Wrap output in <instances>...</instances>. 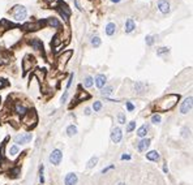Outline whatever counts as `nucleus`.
Instances as JSON below:
<instances>
[{
	"label": "nucleus",
	"instance_id": "1",
	"mask_svg": "<svg viewBox=\"0 0 193 185\" xmlns=\"http://www.w3.org/2000/svg\"><path fill=\"white\" fill-rule=\"evenodd\" d=\"M179 102V95L176 94H170L167 97H164L162 101H159V103L157 104V107L160 111H169V110L174 108L175 104Z\"/></svg>",
	"mask_w": 193,
	"mask_h": 185
},
{
	"label": "nucleus",
	"instance_id": "2",
	"mask_svg": "<svg viewBox=\"0 0 193 185\" xmlns=\"http://www.w3.org/2000/svg\"><path fill=\"white\" fill-rule=\"evenodd\" d=\"M62 159H63V152L60 151V150H53L51 154H50V162L52 163V164H55V166H58L60 162H62Z\"/></svg>",
	"mask_w": 193,
	"mask_h": 185
},
{
	"label": "nucleus",
	"instance_id": "3",
	"mask_svg": "<svg viewBox=\"0 0 193 185\" xmlns=\"http://www.w3.org/2000/svg\"><path fill=\"white\" fill-rule=\"evenodd\" d=\"M72 56V51H67V52H64V54L60 56L59 60H58V67H59V69H64V67H65V64L67 61L69 60V58Z\"/></svg>",
	"mask_w": 193,
	"mask_h": 185
},
{
	"label": "nucleus",
	"instance_id": "4",
	"mask_svg": "<svg viewBox=\"0 0 193 185\" xmlns=\"http://www.w3.org/2000/svg\"><path fill=\"white\" fill-rule=\"evenodd\" d=\"M45 25V21H37V22H30V24H25L24 25V29L27 31H34L38 30L39 27H42Z\"/></svg>",
	"mask_w": 193,
	"mask_h": 185
},
{
	"label": "nucleus",
	"instance_id": "5",
	"mask_svg": "<svg viewBox=\"0 0 193 185\" xmlns=\"http://www.w3.org/2000/svg\"><path fill=\"white\" fill-rule=\"evenodd\" d=\"M27 115L24 117V123L26 124L27 127H30V125H34L35 121H37V115H35V112L34 111H30V112H26Z\"/></svg>",
	"mask_w": 193,
	"mask_h": 185
},
{
	"label": "nucleus",
	"instance_id": "6",
	"mask_svg": "<svg viewBox=\"0 0 193 185\" xmlns=\"http://www.w3.org/2000/svg\"><path fill=\"white\" fill-rule=\"evenodd\" d=\"M15 141H16V144H19V145H24V144H27V142H30V141H31V133L19 134V136H16Z\"/></svg>",
	"mask_w": 193,
	"mask_h": 185
},
{
	"label": "nucleus",
	"instance_id": "7",
	"mask_svg": "<svg viewBox=\"0 0 193 185\" xmlns=\"http://www.w3.org/2000/svg\"><path fill=\"white\" fill-rule=\"evenodd\" d=\"M16 13H15V20L16 21H21V20H24L25 17H26V9L24 8V7H21V5H16Z\"/></svg>",
	"mask_w": 193,
	"mask_h": 185
},
{
	"label": "nucleus",
	"instance_id": "8",
	"mask_svg": "<svg viewBox=\"0 0 193 185\" xmlns=\"http://www.w3.org/2000/svg\"><path fill=\"white\" fill-rule=\"evenodd\" d=\"M121 137H123V132H121L120 128H114L111 133V141L114 144H117V142L121 141Z\"/></svg>",
	"mask_w": 193,
	"mask_h": 185
},
{
	"label": "nucleus",
	"instance_id": "9",
	"mask_svg": "<svg viewBox=\"0 0 193 185\" xmlns=\"http://www.w3.org/2000/svg\"><path fill=\"white\" fill-rule=\"evenodd\" d=\"M191 110H192V97H189L183 102V104H181V107H180V112L185 115V113H188Z\"/></svg>",
	"mask_w": 193,
	"mask_h": 185
},
{
	"label": "nucleus",
	"instance_id": "10",
	"mask_svg": "<svg viewBox=\"0 0 193 185\" xmlns=\"http://www.w3.org/2000/svg\"><path fill=\"white\" fill-rule=\"evenodd\" d=\"M149 146H150V140L149 138H144V140H141L137 144V149H138V151H141V152L146 151V149H148Z\"/></svg>",
	"mask_w": 193,
	"mask_h": 185
},
{
	"label": "nucleus",
	"instance_id": "11",
	"mask_svg": "<svg viewBox=\"0 0 193 185\" xmlns=\"http://www.w3.org/2000/svg\"><path fill=\"white\" fill-rule=\"evenodd\" d=\"M158 8L163 15H166V13L170 12V4L167 1H164V0H160V1L158 3Z\"/></svg>",
	"mask_w": 193,
	"mask_h": 185
},
{
	"label": "nucleus",
	"instance_id": "12",
	"mask_svg": "<svg viewBox=\"0 0 193 185\" xmlns=\"http://www.w3.org/2000/svg\"><path fill=\"white\" fill-rule=\"evenodd\" d=\"M65 185H74L77 184V176L76 173H68V175L65 176Z\"/></svg>",
	"mask_w": 193,
	"mask_h": 185
},
{
	"label": "nucleus",
	"instance_id": "13",
	"mask_svg": "<svg viewBox=\"0 0 193 185\" xmlns=\"http://www.w3.org/2000/svg\"><path fill=\"white\" fill-rule=\"evenodd\" d=\"M95 85L96 87L99 89H103L106 85V76H103V74H98V76L95 77Z\"/></svg>",
	"mask_w": 193,
	"mask_h": 185
},
{
	"label": "nucleus",
	"instance_id": "14",
	"mask_svg": "<svg viewBox=\"0 0 193 185\" xmlns=\"http://www.w3.org/2000/svg\"><path fill=\"white\" fill-rule=\"evenodd\" d=\"M146 158L149 159V161H151V162H157V161H159V154H158V151H155V150H153V151H149L148 154H146Z\"/></svg>",
	"mask_w": 193,
	"mask_h": 185
},
{
	"label": "nucleus",
	"instance_id": "15",
	"mask_svg": "<svg viewBox=\"0 0 193 185\" xmlns=\"http://www.w3.org/2000/svg\"><path fill=\"white\" fill-rule=\"evenodd\" d=\"M30 44L33 46L35 50H38V51L43 52V44H42L41 41H38V39H33V41H30Z\"/></svg>",
	"mask_w": 193,
	"mask_h": 185
},
{
	"label": "nucleus",
	"instance_id": "16",
	"mask_svg": "<svg viewBox=\"0 0 193 185\" xmlns=\"http://www.w3.org/2000/svg\"><path fill=\"white\" fill-rule=\"evenodd\" d=\"M115 30H116V25L114 24V22H110V24L106 26V34H107V35H114Z\"/></svg>",
	"mask_w": 193,
	"mask_h": 185
},
{
	"label": "nucleus",
	"instance_id": "17",
	"mask_svg": "<svg viewBox=\"0 0 193 185\" xmlns=\"http://www.w3.org/2000/svg\"><path fill=\"white\" fill-rule=\"evenodd\" d=\"M67 134L69 137L76 136V134H77V127L76 125H69V127L67 128Z\"/></svg>",
	"mask_w": 193,
	"mask_h": 185
},
{
	"label": "nucleus",
	"instance_id": "18",
	"mask_svg": "<svg viewBox=\"0 0 193 185\" xmlns=\"http://www.w3.org/2000/svg\"><path fill=\"white\" fill-rule=\"evenodd\" d=\"M148 129H149L148 125H142L140 129L137 130V136L138 137H142V138L146 137V134H148Z\"/></svg>",
	"mask_w": 193,
	"mask_h": 185
},
{
	"label": "nucleus",
	"instance_id": "19",
	"mask_svg": "<svg viewBox=\"0 0 193 185\" xmlns=\"http://www.w3.org/2000/svg\"><path fill=\"white\" fill-rule=\"evenodd\" d=\"M22 64H24V70L26 72V70H29V69H30L31 64H33V60H29V56H26V58L24 59Z\"/></svg>",
	"mask_w": 193,
	"mask_h": 185
},
{
	"label": "nucleus",
	"instance_id": "20",
	"mask_svg": "<svg viewBox=\"0 0 193 185\" xmlns=\"http://www.w3.org/2000/svg\"><path fill=\"white\" fill-rule=\"evenodd\" d=\"M134 22L132 20H127V24H125V33H131L132 30L134 29Z\"/></svg>",
	"mask_w": 193,
	"mask_h": 185
},
{
	"label": "nucleus",
	"instance_id": "21",
	"mask_svg": "<svg viewBox=\"0 0 193 185\" xmlns=\"http://www.w3.org/2000/svg\"><path fill=\"white\" fill-rule=\"evenodd\" d=\"M16 112L20 113L21 116H25V115H26V108H25L24 106H21L20 103H19V104H16Z\"/></svg>",
	"mask_w": 193,
	"mask_h": 185
},
{
	"label": "nucleus",
	"instance_id": "22",
	"mask_svg": "<svg viewBox=\"0 0 193 185\" xmlns=\"http://www.w3.org/2000/svg\"><path fill=\"white\" fill-rule=\"evenodd\" d=\"M96 163H98V158L96 156H93V158L90 159V161L88 162V168H93V167H95L96 166Z\"/></svg>",
	"mask_w": 193,
	"mask_h": 185
},
{
	"label": "nucleus",
	"instance_id": "23",
	"mask_svg": "<svg viewBox=\"0 0 193 185\" xmlns=\"http://www.w3.org/2000/svg\"><path fill=\"white\" fill-rule=\"evenodd\" d=\"M93 84H94V80H93V78H91L90 76L85 78V81H84L85 87H91V86H93Z\"/></svg>",
	"mask_w": 193,
	"mask_h": 185
},
{
	"label": "nucleus",
	"instance_id": "24",
	"mask_svg": "<svg viewBox=\"0 0 193 185\" xmlns=\"http://www.w3.org/2000/svg\"><path fill=\"white\" fill-rule=\"evenodd\" d=\"M17 154H19V146H16V145L10 146V149H9V155L10 156H16Z\"/></svg>",
	"mask_w": 193,
	"mask_h": 185
},
{
	"label": "nucleus",
	"instance_id": "25",
	"mask_svg": "<svg viewBox=\"0 0 193 185\" xmlns=\"http://www.w3.org/2000/svg\"><path fill=\"white\" fill-rule=\"evenodd\" d=\"M48 22H50V25H51V26L56 27V29H60V22L56 18H50Z\"/></svg>",
	"mask_w": 193,
	"mask_h": 185
},
{
	"label": "nucleus",
	"instance_id": "26",
	"mask_svg": "<svg viewBox=\"0 0 193 185\" xmlns=\"http://www.w3.org/2000/svg\"><path fill=\"white\" fill-rule=\"evenodd\" d=\"M91 44L94 46V47H99V46H101V38H99V37H94L91 39Z\"/></svg>",
	"mask_w": 193,
	"mask_h": 185
},
{
	"label": "nucleus",
	"instance_id": "27",
	"mask_svg": "<svg viewBox=\"0 0 193 185\" xmlns=\"http://www.w3.org/2000/svg\"><path fill=\"white\" fill-rule=\"evenodd\" d=\"M112 91H114V87L112 86H107V87H105L102 90V94L103 95H110V94H112Z\"/></svg>",
	"mask_w": 193,
	"mask_h": 185
},
{
	"label": "nucleus",
	"instance_id": "28",
	"mask_svg": "<svg viewBox=\"0 0 193 185\" xmlns=\"http://www.w3.org/2000/svg\"><path fill=\"white\" fill-rule=\"evenodd\" d=\"M43 166H41V168H39V181H41V184H45V175H43Z\"/></svg>",
	"mask_w": 193,
	"mask_h": 185
},
{
	"label": "nucleus",
	"instance_id": "29",
	"mask_svg": "<svg viewBox=\"0 0 193 185\" xmlns=\"http://www.w3.org/2000/svg\"><path fill=\"white\" fill-rule=\"evenodd\" d=\"M101 108H102V103L101 102H95L94 103V106H93V110H94L95 112H98V111H101Z\"/></svg>",
	"mask_w": 193,
	"mask_h": 185
},
{
	"label": "nucleus",
	"instance_id": "30",
	"mask_svg": "<svg viewBox=\"0 0 193 185\" xmlns=\"http://www.w3.org/2000/svg\"><path fill=\"white\" fill-rule=\"evenodd\" d=\"M151 123H153V124H160V116H159V115H153V117H151Z\"/></svg>",
	"mask_w": 193,
	"mask_h": 185
},
{
	"label": "nucleus",
	"instance_id": "31",
	"mask_svg": "<svg viewBox=\"0 0 193 185\" xmlns=\"http://www.w3.org/2000/svg\"><path fill=\"white\" fill-rule=\"evenodd\" d=\"M134 89H136V91L141 92L142 90H144V84H141V82H137V84L134 85Z\"/></svg>",
	"mask_w": 193,
	"mask_h": 185
},
{
	"label": "nucleus",
	"instance_id": "32",
	"mask_svg": "<svg viewBox=\"0 0 193 185\" xmlns=\"http://www.w3.org/2000/svg\"><path fill=\"white\" fill-rule=\"evenodd\" d=\"M117 120H119L120 124H125V115L124 113H119L117 115Z\"/></svg>",
	"mask_w": 193,
	"mask_h": 185
},
{
	"label": "nucleus",
	"instance_id": "33",
	"mask_svg": "<svg viewBox=\"0 0 193 185\" xmlns=\"http://www.w3.org/2000/svg\"><path fill=\"white\" fill-rule=\"evenodd\" d=\"M9 173H12V177H17L19 176V173H20V168H13V169H10V172Z\"/></svg>",
	"mask_w": 193,
	"mask_h": 185
},
{
	"label": "nucleus",
	"instance_id": "34",
	"mask_svg": "<svg viewBox=\"0 0 193 185\" xmlns=\"http://www.w3.org/2000/svg\"><path fill=\"white\" fill-rule=\"evenodd\" d=\"M136 128V121H131L129 124H128V127H127V132H132Z\"/></svg>",
	"mask_w": 193,
	"mask_h": 185
},
{
	"label": "nucleus",
	"instance_id": "35",
	"mask_svg": "<svg viewBox=\"0 0 193 185\" xmlns=\"http://www.w3.org/2000/svg\"><path fill=\"white\" fill-rule=\"evenodd\" d=\"M170 50L167 48V47H162L160 50H158V52H157V54H158V56H162L163 54H166V52H169Z\"/></svg>",
	"mask_w": 193,
	"mask_h": 185
},
{
	"label": "nucleus",
	"instance_id": "36",
	"mask_svg": "<svg viewBox=\"0 0 193 185\" xmlns=\"http://www.w3.org/2000/svg\"><path fill=\"white\" fill-rule=\"evenodd\" d=\"M84 98H89V95L85 94V92H82V91H80V95L76 98V101H80V99H84Z\"/></svg>",
	"mask_w": 193,
	"mask_h": 185
},
{
	"label": "nucleus",
	"instance_id": "37",
	"mask_svg": "<svg viewBox=\"0 0 193 185\" xmlns=\"http://www.w3.org/2000/svg\"><path fill=\"white\" fill-rule=\"evenodd\" d=\"M146 43H148L149 46L153 44V37L151 35H148V37H146Z\"/></svg>",
	"mask_w": 193,
	"mask_h": 185
},
{
	"label": "nucleus",
	"instance_id": "38",
	"mask_svg": "<svg viewBox=\"0 0 193 185\" xmlns=\"http://www.w3.org/2000/svg\"><path fill=\"white\" fill-rule=\"evenodd\" d=\"M8 85V82H7L5 80H3V78H0V89H3L4 86H7Z\"/></svg>",
	"mask_w": 193,
	"mask_h": 185
},
{
	"label": "nucleus",
	"instance_id": "39",
	"mask_svg": "<svg viewBox=\"0 0 193 185\" xmlns=\"http://www.w3.org/2000/svg\"><path fill=\"white\" fill-rule=\"evenodd\" d=\"M67 98H68V90L64 92V95L62 97V103H65V102H67Z\"/></svg>",
	"mask_w": 193,
	"mask_h": 185
},
{
	"label": "nucleus",
	"instance_id": "40",
	"mask_svg": "<svg viewBox=\"0 0 193 185\" xmlns=\"http://www.w3.org/2000/svg\"><path fill=\"white\" fill-rule=\"evenodd\" d=\"M127 107H128V110H129V111H133V110H134V106L132 104V103H129V102L127 103Z\"/></svg>",
	"mask_w": 193,
	"mask_h": 185
},
{
	"label": "nucleus",
	"instance_id": "41",
	"mask_svg": "<svg viewBox=\"0 0 193 185\" xmlns=\"http://www.w3.org/2000/svg\"><path fill=\"white\" fill-rule=\"evenodd\" d=\"M121 159H123V161H125V159H127V161H129L131 156L128 155V154H124V155H121Z\"/></svg>",
	"mask_w": 193,
	"mask_h": 185
},
{
	"label": "nucleus",
	"instance_id": "42",
	"mask_svg": "<svg viewBox=\"0 0 193 185\" xmlns=\"http://www.w3.org/2000/svg\"><path fill=\"white\" fill-rule=\"evenodd\" d=\"M112 168H114V166H110V167H107V168H105V169L102 171V173H106V172H107V171H108V169H112Z\"/></svg>",
	"mask_w": 193,
	"mask_h": 185
},
{
	"label": "nucleus",
	"instance_id": "43",
	"mask_svg": "<svg viewBox=\"0 0 193 185\" xmlns=\"http://www.w3.org/2000/svg\"><path fill=\"white\" fill-rule=\"evenodd\" d=\"M90 113H91V110L90 108H85V115H90Z\"/></svg>",
	"mask_w": 193,
	"mask_h": 185
},
{
	"label": "nucleus",
	"instance_id": "44",
	"mask_svg": "<svg viewBox=\"0 0 193 185\" xmlns=\"http://www.w3.org/2000/svg\"><path fill=\"white\" fill-rule=\"evenodd\" d=\"M163 171H164V173H169V167H167V164L163 166Z\"/></svg>",
	"mask_w": 193,
	"mask_h": 185
},
{
	"label": "nucleus",
	"instance_id": "45",
	"mask_svg": "<svg viewBox=\"0 0 193 185\" xmlns=\"http://www.w3.org/2000/svg\"><path fill=\"white\" fill-rule=\"evenodd\" d=\"M187 130H189V129H187V128H183V137H187Z\"/></svg>",
	"mask_w": 193,
	"mask_h": 185
},
{
	"label": "nucleus",
	"instance_id": "46",
	"mask_svg": "<svg viewBox=\"0 0 193 185\" xmlns=\"http://www.w3.org/2000/svg\"><path fill=\"white\" fill-rule=\"evenodd\" d=\"M74 4H76L77 9H80V10H81V7H80V4H78V1H77V0H74Z\"/></svg>",
	"mask_w": 193,
	"mask_h": 185
},
{
	"label": "nucleus",
	"instance_id": "47",
	"mask_svg": "<svg viewBox=\"0 0 193 185\" xmlns=\"http://www.w3.org/2000/svg\"><path fill=\"white\" fill-rule=\"evenodd\" d=\"M112 1H114V3H119L120 0H112Z\"/></svg>",
	"mask_w": 193,
	"mask_h": 185
},
{
	"label": "nucleus",
	"instance_id": "48",
	"mask_svg": "<svg viewBox=\"0 0 193 185\" xmlns=\"http://www.w3.org/2000/svg\"><path fill=\"white\" fill-rule=\"evenodd\" d=\"M46 1H51L52 3V1H56V0H46Z\"/></svg>",
	"mask_w": 193,
	"mask_h": 185
},
{
	"label": "nucleus",
	"instance_id": "49",
	"mask_svg": "<svg viewBox=\"0 0 193 185\" xmlns=\"http://www.w3.org/2000/svg\"><path fill=\"white\" fill-rule=\"evenodd\" d=\"M117 185H125V184H124V183H119V184H117Z\"/></svg>",
	"mask_w": 193,
	"mask_h": 185
},
{
	"label": "nucleus",
	"instance_id": "50",
	"mask_svg": "<svg viewBox=\"0 0 193 185\" xmlns=\"http://www.w3.org/2000/svg\"><path fill=\"white\" fill-rule=\"evenodd\" d=\"M0 64H1V56H0Z\"/></svg>",
	"mask_w": 193,
	"mask_h": 185
}]
</instances>
